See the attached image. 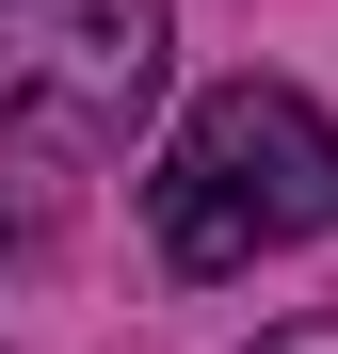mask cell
Wrapping results in <instances>:
<instances>
[{"label":"cell","instance_id":"6da1fadb","mask_svg":"<svg viewBox=\"0 0 338 354\" xmlns=\"http://www.w3.org/2000/svg\"><path fill=\"white\" fill-rule=\"evenodd\" d=\"M145 225L178 274H258V258L322 242L338 225V113L290 81H209L145 177Z\"/></svg>","mask_w":338,"mask_h":354},{"label":"cell","instance_id":"7a4b0ae2","mask_svg":"<svg viewBox=\"0 0 338 354\" xmlns=\"http://www.w3.org/2000/svg\"><path fill=\"white\" fill-rule=\"evenodd\" d=\"M161 0H0V242L65 225V177L161 97Z\"/></svg>","mask_w":338,"mask_h":354},{"label":"cell","instance_id":"3957f363","mask_svg":"<svg viewBox=\"0 0 338 354\" xmlns=\"http://www.w3.org/2000/svg\"><path fill=\"white\" fill-rule=\"evenodd\" d=\"M258 354H338V322H274V338H258Z\"/></svg>","mask_w":338,"mask_h":354}]
</instances>
